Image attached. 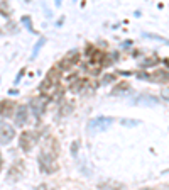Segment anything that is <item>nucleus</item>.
<instances>
[{"label":"nucleus","mask_w":169,"mask_h":190,"mask_svg":"<svg viewBox=\"0 0 169 190\" xmlns=\"http://www.w3.org/2000/svg\"><path fill=\"white\" fill-rule=\"evenodd\" d=\"M59 75H61V70H59V68H51V71L48 73V76H46V78L53 80V82H58Z\"/></svg>","instance_id":"nucleus-5"},{"label":"nucleus","mask_w":169,"mask_h":190,"mask_svg":"<svg viewBox=\"0 0 169 190\" xmlns=\"http://www.w3.org/2000/svg\"><path fill=\"white\" fill-rule=\"evenodd\" d=\"M154 78L157 80H169V71H164V70H157L154 73Z\"/></svg>","instance_id":"nucleus-7"},{"label":"nucleus","mask_w":169,"mask_h":190,"mask_svg":"<svg viewBox=\"0 0 169 190\" xmlns=\"http://www.w3.org/2000/svg\"><path fill=\"white\" fill-rule=\"evenodd\" d=\"M71 83H73V85H71V92H78V90L83 87L84 82H83V80H76V82H71Z\"/></svg>","instance_id":"nucleus-8"},{"label":"nucleus","mask_w":169,"mask_h":190,"mask_svg":"<svg viewBox=\"0 0 169 190\" xmlns=\"http://www.w3.org/2000/svg\"><path fill=\"white\" fill-rule=\"evenodd\" d=\"M34 132H24L21 136V146H22V149L24 151H29L31 149V142L34 141Z\"/></svg>","instance_id":"nucleus-3"},{"label":"nucleus","mask_w":169,"mask_h":190,"mask_svg":"<svg viewBox=\"0 0 169 190\" xmlns=\"http://www.w3.org/2000/svg\"><path fill=\"white\" fill-rule=\"evenodd\" d=\"M27 119V111H26V107H22L21 111H19V114H17V122L19 124H24Z\"/></svg>","instance_id":"nucleus-6"},{"label":"nucleus","mask_w":169,"mask_h":190,"mask_svg":"<svg viewBox=\"0 0 169 190\" xmlns=\"http://www.w3.org/2000/svg\"><path fill=\"white\" fill-rule=\"evenodd\" d=\"M112 80H115V75H105L101 82H103V83H108V82H112Z\"/></svg>","instance_id":"nucleus-9"},{"label":"nucleus","mask_w":169,"mask_h":190,"mask_svg":"<svg viewBox=\"0 0 169 190\" xmlns=\"http://www.w3.org/2000/svg\"><path fill=\"white\" fill-rule=\"evenodd\" d=\"M12 137H14V129L0 122V142H9Z\"/></svg>","instance_id":"nucleus-2"},{"label":"nucleus","mask_w":169,"mask_h":190,"mask_svg":"<svg viewBox=\"0 0 169 190\" xmlns=\"http://www.w3.org/2000/svg\"><path fill=\"white\" fill-rule=\"evenodd\" d=\"M0 168H2V156H0Z\"/></svg>","instance_id":"nucleus-11"},{"label":"nucleus","mask_w":169,"mask_h":190,"mask_svg":"<svg viewBox=\"0 0 169 190\" xmlns=\"http://www.w3.org/2000/svg\"><path fill=\"white\" fill-rule=\"evenodd\" d=\"M101 59H103V54H101L100 51H95V53L90 54V63L91 65H100Z\"/></svg>","instance_id":"nucleus-4"},{"label":"nucleus","mask_w":169,"mask_h":190,"mask_svg":"<svg viewBox=\"0 0 169 190\" xmlns=\"http://www.w3.org/2000/svg\"><path fill=\"white\" fill-rule=\"evenodd\" d=\"M142 190H152V189H142Z\"/></svg>","instance_id":"nucleus-12"},{"label":"nucleus","mask_w":169,"mask_h":190,"mask_svg":"<svg viewBox=\"0 0 169 190\" xmlns=\"http://www.w3.org/2000/svg\"><path fill=\"white\" fill-rule=\"evenodd\" d=\"M78 61H79V53L78 51H71V53H68V56H64V58L61 59L59 68L61 70H69V68H73Z\"/></svg>","instance_id":"nucleus-1"},{"label":"nucleus","mask_w":169,"mask_h":190,"mask_svg":"<svg viewBox=\"0 0 169 190\" xmlns=\"http://www.w3.org/2000/svg\"><path fill=\"white\" fill-rule=\"evenodd\" d=\"M127 87H129V83H125V82H122V83L118 85V87H115V90H117V92H118V90H125Z\"/></svg>","instance_id":"nucleus-10"}]
</instances>
